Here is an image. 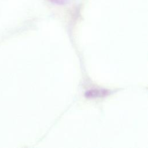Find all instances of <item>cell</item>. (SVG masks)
<instances>
[{"label":"cell","mask_w":148,"mask_h":148,"mask_svg":"<svg viewBox=\"0 0 148 148\" xmlns=\"http://www.w3.org/2000/svg\"><path fill=\"white\" fill-rule=\"evenodd\" d=\"M107 94V91L101 90H91L86 93V96L88 98H95L101 96L105 95Z\"/></svg>","instance_id":"cell-1"},{"label":"cell","mask_w":148,"mask_h":148,"mask_svg":"<svg viewBox=\"0 0 148 148\" xmlns=\"http://www.w3.org/2000/svg\"><path fill=\"white\" fill-rule=\"evenodd\" d=\"M51 2L57 4H64L68 2V0H50Z\"/></svg>","instance_id":"cell-2"}]
</instances>
